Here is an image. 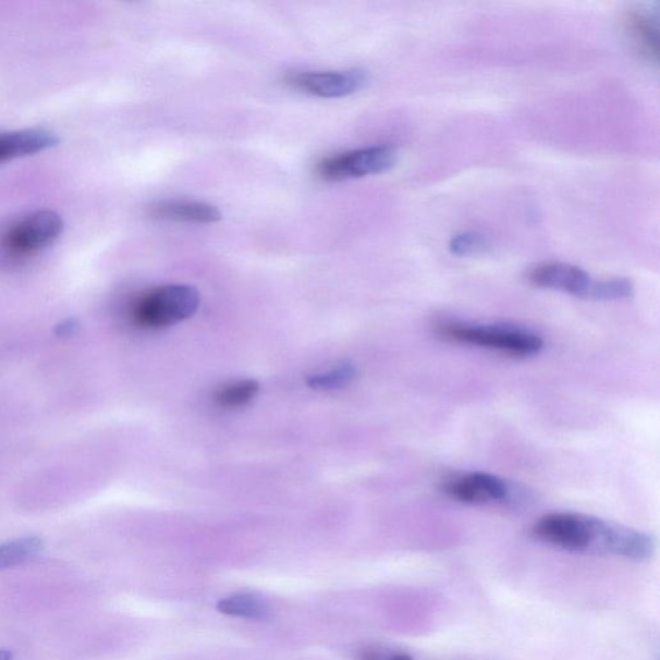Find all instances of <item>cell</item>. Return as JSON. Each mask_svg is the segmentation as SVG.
<instances>
[{"label":"cell","instance_id":"cell-1","mask_svg":"<svg viewBox=\"0 0 660 660\" xmlns=\"http://www.w3.org/2000/svg\"><path fill=\"white\" fill-rule=\"evenodd\" d=\"M531 536L565 551L635 561L649 560L656 551L655 539L645 533L574 512L540 517L531 526Z\"/></svg>","mask_w":660,"mask_h":660},{"label":"cell","instance_id":"cell-2","mask_svg":"<svg viewBox=\"0 0 660 660\" xmlns=\"http://www.w3.org/2000/svg\"><path fill=\"white\" fill-rule=\"evenodd\" d=\"M199 305V292L194 286L163 285L137 297L131 306L130 318L137 328L159 330L192 318Z\"/></svg>","mask_w":660,"mask_h":660},{"label":"cell","instance_id":"cell-3","mask_svg":"<svg viewBox=\"0 0 660 660\" xmlns=\"http://www.w3.org/2000/svg\"><path fill=\"white\" fill-rule=\"evenodd\" d=\"M438 334L447 341L497 351V353L528 357L543 349V340L530 330L510 326L460 325L445 322Z\"/></svg>","mask_w":660,"mask_h":660},{"label":"cell","instance_id":"cell-4","mask_svg":"<svg viewBox=\"0 0 660 660\" xmlns=\"http://www.w3.org/2000/svg\"><path fill=\"white\" fill-rule=\"evenodd\" d=\"M398 160L396 147L369 146L322 159L316 167V173L327 182H341L388 172L396 166Z\"/></svg>","mask_w":660,"mask_h":660},{"label":"cell","instance_id":"cell-5","mask_svg":"<svg viewBox=\"0 0 660 660\" xmlns=\"http://www.w3.org/2000/svg\"><path fill=\"white\" fill-rule=\"evenodd\" d=\"M63 221L53 210H39L27 215L7 231L3 245L12 256L35 255L60 236Z\"/></svg>","mask_w":660,"mask_h":660},{"label":"cell","instance_id":"cell-6","mask_svg":"<svg viewBox=\"0 0 660 660\" xmlns=\"http://www.w3.org/2000/svg\"><path fill=\"white\" fill-rule=\"evenodd\" d=\"M288 87L321 98H340L359 93L368 83L359 69L346 72H292L285 75Z\"/></svg>","mask_w":660,"mask_h":660},{"label":"cell","instance_id":"cell-7","mask_svg":"<svg viewBox=\"0 0 660 660\" xmlns=\"http://www.w3.org/2000/svg\"><path fill=\"white\" fill-rule=\"evenodd\" d=\"M441 491L455 502L469 505L504 503L511 500V488L501 477L469 473L442 482Z\"/></svg>","mask_w":660,"mask_h":660},{"label":"cell","instance_id":"cell-8","mask_svg":"<svg viewBox=\"0 0 660 660\" xmlns=\"http://www.w3.org/2000/svg\"><path fill=\"white\" fill-rule=\"evenodd\" d=\"M526 280L533 286L564 292L585 300H589L595 283L585 270L561 262L537 265L526 273Z\"/></svg>","mask_w":660,"mask_h":660},{"label":"cell","instance_id":"cell-9","mask_svg":"<svg viewBox=\"0 0 660 660\" xmlns=\"http://www.w3.org/2000/svg\"><path fill=\"white\" fill-rule=\"evenodd\" d=\"M147 215L154 220L209 224L221 220L220 209L205 201L168 199L151 203Z\"/></svg>","mask_w":660,"mask_h":660},{"label":"cell","instance_id":"cell-10","mask_svg":"<svg viewBox=\"0 0 660 660\" xmlns=\"http://www.w3.org/2000/svg\"><path fill=\"white\" fill-rule=\"evenodd\" d=\"M58 137L45 130L0 133V163L51 149Z\"/></svg>","mask_w":660,"mask_h":660},{"label":"cell","instance_id":"cell-11","mask_svg":"<svg viewBox=\"0 0 660 660\" xmlns=\"http://www.w3.org/2000/svg\"><path fill=\"white\" fill-rule=\"evenodd\" d=\"M626 29L632 41L644 58L657 62L659 54L658 17L648 11H630Z\"/></svg>","mask_w":660,"mask_h":660},{"label":"cell","instance_id":"cell-12","mask_svg":"<svg viewBox=\"0 0 660 660\" xmlns=\"http://www.w3.org/2000/svg\"><path fill=\"white\" fill-rule=\"evenodd\" d=\"M217 610L229 616L261 621L270 615L269 603L253 595H233L217 603Z\"/></svg>","mask_w":660,"mask_h":660},{"label":"cell","instance_id":"cell-13","mask_svg":"<svg viewBox=\"0 0 660 660\" xmlns=\"http://www.w3.org/2000/svg\"><path fill=\"white\" fill-rule=\"evenodd\" d=\"M259 383L255 379H241L221 386L215 393L216 403L222 408H241L257 396Z\"/></svg>","mask_w":660,"mask_h":660},{"label":"cell","instance_id":"cell-14","mask_svg":"<svg viewBox=\"0 0 660 660\" xmlns=\"http://www.w3.org/2000/svg\"><path fill=\"white\" fill-rule=\"evenodd\" d=\"M44 549L39 538L27 537L0 545V571L24 564Z\"/></svg>","mask_w":660,"mask_h":660},{"label":"cell","instance_id":"cell-15","mask_svg":"<svg viewBox=\"0 0 660 660\" xmlns=\"http://www.w3.org/2000/svg\"><path fill=\"white\" fill-rule=\"evenodd\" d=\"M357 371L354 365L341 364L321 374L307 377V384L314 390L334 391L349 388L356 379Z\"/></svg>","mask_w":660,"mask_h":660},{"label":"cell","instance_id":"cell-16","mask_svg":"<svg viewBox=\"0 0 660 660\" xmlns=\"http://www.w3.org/2000/svg\"><path fill=\"white\" fill-rule=\"evenodd\" d=\"M634 294V284L628 279L616 278L600 280L594 283L589 300L595 301H618L630 298Z\"/></svg>","mask_w":660,"mask_h":660},{"label":"cell","instance_id":"cell-17","mask_svg":"<svg viewBox=\"0 0 660 660\" xmlns=\"http://www.w3.org/2000/svg\"><path fill=\"white\" fill-rule=\"evenodd\" d=\"M487 248L488 239L479 233H462L453 236L449 243V249L459 257L479 255Z\"/></svg>","mask_w":660,"mask_h":660},{"label":"cell","instance_id":"cell-18","mask_svg":"<svg viewBox=\"0 0 660 660\" xmlns=\"http://www.w3.org/2000/svg\"><path fill=\"white\" fill-rule=\"evenodd\" d=\"M357 660H416L410 655H406L404 651L377 648V646H371V648L364 649L357 656Z\"/></svg>","mask_w":660,"mask_h":660},{"label":"cell","instance_id":"cell-19","mask_svg":"<svg viewBox=\"0 0 660 660\" xmlns=\"http://www.w3.org/2000/svg\"><path fill=\"white\" fill-rule=\"evenodd\" d=\"M0 660H12V652L10 650L0 649Z\"/></svg>","mask_w":660,"mask_h":660}]
</instances>
